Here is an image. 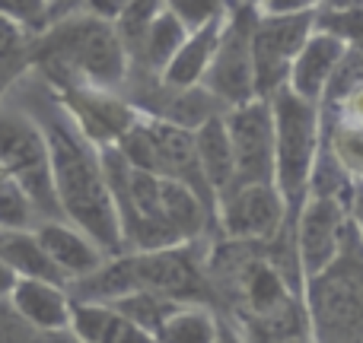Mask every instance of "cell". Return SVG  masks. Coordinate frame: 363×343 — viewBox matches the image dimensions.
<instances>
[{
	"label": "cell",
	"instance_id": "obj_1",
	"mask_svg": "<svg viewBox=\"0 0 363 343\" xmlns=\"http://www.w3.org/2000/svg\"><path fill=\"white\" fill-rule=\"evenodd\" d=\"M42 131L45 144H48L51 178H55V194L64 223L93 238L106 257L125 255L118 213H115L112 194H108L106 175L99 165V150L77 131L74 121L64 112L51 118Z\"/></svg>",
	"mask_w": 363,
	"mask_h": 343
},
{
	"label": "cell",
	"instance_id": "obj_2",
	"mask_svg": "<svg viewBox=\"0 0 363 343\" xmlns=\"http://www.w3.org/2000/svg\"><path fill=\"white\" fill-rule=\"evenodd\" d=\"M134 293H150L160 299L182 302V306H211L213 302L204 264L194 261L191 245L108 257L93 277L67 286V296L74 302H102V306H112Z\"/></svg>",
	"mask_w": 363,
	"mask_h": 343
},
{
	"label": "cell",
	"instance_id": "obj_3",
	"mask_svg": "<svg viewBox=\"0 0 363 343\" xmlns=\"http://www.w3.org/2000/svg\"><path fill=\"white\" fill-rule=\"evenodd\" d=\"M35 61L48 70V76L61 89L93 86L118 93V86L131 74V61L115 25L93 13L67 19L57 29H51Z\"/></svg>",
	"mask_w": 363,
	"mask_h": 343
},
{
	"label": "cell",
	"instance_id": "obj_4",
	"mask_svg": "<svg viewBox=\"0 0 363 343\" xmlns=\"http://www.w3.org/2000/svg\"><path fill=\"white\" fill-rule=\"evenodd\" d=\"M309 343H363V245L303 283Z\"/></svg>",
	"mask_w": 363,
	"mask_h": 343
},
{
	"label": "cell",
	"instance_id": "obj_5",
	"mask_svg": "<svg viewBox=\"0 0 363 343\" xmlns=\"http://www.w3.org/2000/svg\"><path fill=\"white\" fill-rule=\"evenodd\" d=\"M268 105L274 121V187L287 210H294V200L306 197L309 175L322 153L325 108L303 102L290 89H281Z\"/></svg>",
	"mask_w": 363,
	"mask_h": 343
},
{
	"label": "cell",
	"instance_id": "obj_6",
	"mask_svg": "<svg viewBox=\"0 0 363 343\" xmlns=\"http://www.w3.org/2000/svg\"><path fill=\"white\" fill-rule=\"evenodd\" d=\"M0 172L10 175L23 187L38 219L64 223L55 194V178H51L45 131L42 124H35L29 115L16 112V108H0Z\"/></svg>",
	"mask_w": 363,
	"mask_h": 343
},
{
	"label": "cell",
	"instance_id": "obj_7",
	"mask_svg": "<svg viewBox=\"0 0 363 343\" xmlns=\"http://www.w3.org/2000/svg\"><path fill=\"white\" fill-rule=\"evenodd\" d=\"M315 32V4L284 16H262L255 10L252 25V86L255 99L271 102L287 89V76L300 48Z\"/></svg>",
	"mask_w": 363,
	"mask_h": 343
},
{
	"label": "cell",
	"instance_id": "obj_8",
	"mask_svg": "<svg viewBox=\"0 0 363 343\" xmlns=\"http://www.w3.org/2000/svg\"><path fill=\"white\" fill-rule=\"evenodd\" d=\"M347 238H351V223L345 200L306 194L300 200L294 226V261L300 270V283L332 267L345 255Z\"/></svg>",
	"mask_w": 363,
	"mask_h": 343
},
{
	"label": "cell",
	"instance_id": "obj_9",
	"mask_svg": "<svg viewBox=\"0 0 363 343\" xmlns=\"http://www.w3.org/2000/svg\"><path fill=\"white\" fill-rule=\"evenodd\" d=\"M252 25H255V4L226 6V25L213 61L201 86L223 108H236L255 99L252 86Z\"/></svg>",
	"mask_w": 363,
	"mask_h": 343
},
{
	"label": "cell",
	"instance_id": "obj_10",
	"mask_svg": "<svg viewBox=\"0 0 363 343\" xmlns=\"http://www.w3.org/2000/svg\"><path fill=\"white\" fill-rule=\"evenodd\" d=\"M290 210L274 185H236L217 197L213 223L220 226L226 242L268 245L281 236Z\"/></svg>",
	"mask_w": 363,
	"mask_h": 343
},
{
	"label": "cell",
	"instance_id": "obj_11",
	"mask_svg": "<svg viewBox=\"0 0 363 343\" xmlns=\"http://www.w3.org/2000/svg\"><path fill=\"white\" fill-rule=\"evenodd\" d=\"M223 124L236 159V185H274V121L268 102L252 99L226 108Z\"/></svg>",
	"mask_w": 363,
	"mask_h": 343
},
{
	"label": "cell",
	"instance_id": "obj_12",
	"mask_svg": "<svg viewBox=\"0 0 363 343\" xmlns=\"http://www.w3.org/2000/svg\"><path fill=\"white\" fill-rule=\"evenodd\" d=\"M61 93V112L93 146H115L140 121L138 108L112 89L77 86Z\"/></svg>",
	"mask_w": 363,
	"mask_h": 343
},
{
	"label": "cell",
	"instance_id": "obj_13",
	"mask_svg": "<svg viewBox=\"0 0 363 343\" xmlns=\"http://www.w3.org/2000/svg\"><path fill=\"white\" fill-rule=\"evenodd\" d=\"M35 238L45 248L48 261L57 267V274L64 277V283H80L86 277H93L102 264L108 261L102 255V248L86 238L80 229H74L70 223H38L35 226Z\"/></svg>",
	"mask_w": 363,
	"mask_h": 343
},
{
	"label": "cell",
	"instance_id": "obj_14",
	"mask_svg": "<svg viewBox=\"0 0 363 343\" xmlns=\"http://www.w3.org/2000/svg\"><path fill=\"white\" fill-rule=\"evenodd\" d=\"M345 51H347L345 42L325 35V32H313L306 38V45L300 48V54H296L294 67H290L287 89L294 95H300L303 102H313V105L322 108L325 89L332 83L335 70H338L341 57H345Z\"/></svg>",
	"mask_w": 363,
	"mask_h": 343
},
{
	"label": "cell",
	"instance_id": "obj_15",
	"mask_svg": "<svg viewBox=\"0 0 363 343\" xmlns=\"http://www.w3.org/2000/svg\"><path fill=\"white\" fill-rule=\"evenodd\" d=\"M10 306L38 334H64L70 327V296L64 286L38 280H19L10 293Z\"/></svg>",
	"mask_w": 363,
	"mask_h": 343
},
{
	"label": "cell",
	"instance_id": "obj_16",
	"mask_svg": "<svg viewBox=\"0 0 363 343\" xmlns=\"http://www.w3.org/2000/svg\"><path fill=\"white\" fill-rule=\"evenodd\" d=\"M191 140H194V156H198L201 178H204L207 191L213 194V207H217V197H223L226 191L236 187V159H233V146H230V137H226L223 115L201 124L191 134Z\"/></svg>",
	"mask_w": 363,
	"mask_h": 343
},
{
	"label": "cell",
	"instance_id": "obj_17",
	"mask_svg": "<svg viewBox=\"0 0 363 343\" xmlns=\"http://www.w3.org/2000/svg\"><path fill=\"white\" fill-rule=\"evenodd\" d=\"M226 25V13L213 23H207L204 29L188 32V38L182 42V48L176 51V57L169 61V67L160 74V83L169 89H191L204 83V74L213 61V51L220 45V35H223Z\"/></svg>",
	"mask_w": 363,
	"mask_h": 343
},
{
	"label": "cell",
	"instance_id": "obj_18",
	"mask_svg": "<svg viewBox=\"0 0 363 343\" xmlns=\"http://www.w3.org/2000/svg\"><path fill=\"white\" fill-rule=\"evenodd\" d=\"M70 334L77 343H157V337L134 327L112 306L102 302H74L70 299Z\"/></svg>",
	"mask_w": 363,
	"mask_h": 343
},
{
	"label": "cell",
	"instance_id": "obj_19",
	"mask_svg": "<svg viewBox=\"0 0 363 343\" xmlns=\"http://www.w3.org/2000/svg\"><path fill=\"white\" fill-rule=\"evenodd\" d=\"M188 38V29L179 23V16L169 10V4H160L157 16L150 19V25L144 29V38L138 45V54L140 64H144L147 76H157L169 67V61L176 57V51L182 48V42Z\"/></svg>",
	"mask_w": 363,
	"mask_h": 343
},
{
	"label": "cell",
	"instance_id": "obj_20",
	"mask_svg": "<svg viewBox=\"0 0 363 343\" xmlns=\"http://www.w3.org/2000/svg\"><path fill=\"white\" fill-rule=\"evenodd\" d=\"M0 261L19 277V280H38V283H55L64 286V277L48 261L45 248L38 245L35 232H0Z\"/></svg>",
	"mask_w": 363,
	"mask_h": 343
},
{
	"label": "cell",
	"instance_id": "obj_21",
	"mask_svg": "<svg viewBox=\"0 0 363 343\" xmlns=\"http://www.w3.org/2000/svg\"><path fill=\"white\" fill-rule=\"evenodd\" d=\"M220 318L207 306H176L163 327L157 331V343H217Z\"/></svg>",
	"mask_w": 363,
	"mask_h": 343
},
{
	"label": "cell",
	"instance_id": "obj_22",
	"mask_svg": "<svg viewBox=\"0 0 363 343\" xmlns=\"http://www.w3.org/2000/svg\"><path fill=\"white\" fill-rule=\"evenodd\" d=\"M328 146V156L335 159L347 181H363V127L354 121H335L328 140H322Z\"/></svg>",
	"mask_w": 363,
	"mask_h": 343
},
{
	"label": "cell",
	"instance_id": "obj_23",
	"mask_svg": "<svg viewBox=\"0 0 363 343\" xmlns=\"http://www.w3.org/2000/svg\"><path fill=\"white\" fill-rule=\"evenodd\" d=\"M182 302H169V299H160V296H150V293H134V296H125V299L112 302V308L128 318L134 327H140L144 334L157 337V331L163 327V321L169 318V312Z\"/></svg>",
	"mask_w": 363,
	"mask_h": 343
},
{
	"label": "cell",
	"instance_id": "obj_24",
	"mask_svg": "<svg viewBox=\"0 0 363 343\" xmlns=\"http://www.w3.org/2000/svg\"><path fill=\"white\" fill-rule=\"evenodd\" d=\"M315 32L345 42L347 48H363V4L354 6H315Z\"/></svg>",
	"mask_w": 363,
	"mask_h": 343
},
{
	"label": "cell",
	"instance_id": "obj_25",
	"mask_svg": "<svg viewBox=\"0 0 363 343\" xmlns=\"http://www.w3.org/2000/svg\"><path fill=\"white\" fill-rule=\"evenodd\" d=\"M35 207L23 194V187L0 172V232H35Z\"/></svg>",
	"mask_w": 363,
	"mask_h": 343
},
{
	"label": "cell",
	"instance_id": "obj_26",
	"mask_svg": "<svg viewBox=\"0 0 363 343\" xmlns=\"http://www.w3.org/2000/svg\"><path fill=\"white\" fill-rule=\"evenodd\" d=\"M0 343H55L51 334H38L29 327L16 312H13L10 299H0Z\"/></svg>",
	"mask_w": 363,
	"mask_h": 343
},
{
	"label": "cell",
	"instance_id": "obj_27",
	"mask_svg": "<svg viewBox=\"0 0 363 343\" xmlns=\"http://www.w3.org/2000/svg\"><path fill=\"white\" fill-rule=\"evenodd\" d=\"M169 10L179 16V23L185 25L188 32L194 29H204L207 23L220 19L226 13V4H217V0H179V4H169Z\"/></svg>",
	"mask_w": 363,
	"mask_h": 343
},
{
	"label": "cell",
	"instance_id": "obj_28",
	"mask_svg": "<svg viewBox=\"0 0 363 343\" xmlns=\"http://www.w3.org/2000/svg\"><path fill=\"white\" fill-rule=\"evenodd\" d=\"M345 207H347V223H351V229L357 232L363 242V181H351Z\"/></svg>",
	"mask_w": 363,
	"mask_h": 343
},
{
	"label": "cell",
	"instance_id": "obj_29",
	"mask_svg": "<svg viewBox=\"0 0 363 343\" xmlns=\"http://www.w3.org/2000/svg\"><path fill=\"white\" fill-rule=\"evenodd\" d=\"M19 45H23V29H19V25L13 23L4 10H0V57L13 54Z\"/></svg>",
	"mask_w": 363,
	"mask_h": 343
},
{
	"label": "cell",
	"instance_id": "obj_30",
	"mask_svg": "<svg viewBox=\"0 0 363 343\" xmlns=\"http://www.w3.org/2000/svg\"><path fill=\"white\" fill-rule=\"evenodd\" d=\"M338 108H341V121H354V124L363 127V86L354 89Z\"/></svg>",
	"mask_w": 363,
	"mask_h": 343
},
{
	"label": "cell",
	"instance_id": "obj_31",
	"mask_svg": "<svg viewBox=\"0 0 363 343\" xmlns=\"http://www.w3.org/2000/svg\"><path fill=\"white\" fill-rule=\"evenodd\" d=\"M16 283H19V277L0 261V299H10V293L16 289Z\"/></svg>",
	"mask_w": 363,
	"mask_h": 343
},
{
	"label": "cell",
	"instance_id": "obj_32",
	"mask_svg": "<svg viewBox=\"0 0 363 343\" xmlns=\"http://www.w3.org/2000/svg\"><path fill=\"white\" fill-rule=\"evenodd\" d=\"M217 343H242V337H239L230 325H220V340Z\"/></svg>",
	"mask_w": 363,
	"mask_h": 343
},
{
	"label": "cell",
	"instance_id": "obj_33",
	"mask_svg": "<svg viewBox=\"0 0 363 343\" xmlns=\"http://www.w3.org/2000/svg\"><path fill=\"white\" fill-rule=\"evenodd\" d=\"M277 343H309V334H296V337H284Z\"/></svg>",
	"mask_w": 363,
	"mask_h": 343
}]
</instances>
